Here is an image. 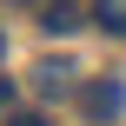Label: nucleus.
Returning <instances> with one entry per match:
<instances>
[{"instance_id":"nucleus-6","label":"nucleus","mask_w":126,"mask_h":126,"mask_svg":"<svg viewBox=\"0 0 126 126\" xmlns=\"http://www.w3.org/2000/svg\"><path fill=\"white\" fill-rule=\"evenodd\" d=\"M0 60H7V33H0Z\"/></svg>"},{"instance_id":"nucleus-1","label":"nucleus","mask_w":126,"mask_h":126,"mask_svg":"<svg viewBox=\"0 0 126 126\" xmlns=\"http://www.w3.org/2000/svg\"><path fill=\"white\" fill-rule=\"evenodd\" d=\"M80 106H86L93 120H113V113L126 106V86H120V80H93V86L80 93Z\"/></svg>"},{"instance_id":"nucleus-7","label":"nucleus","mask_w":126,"mask_h":126,"mask_svg":"<svg viewBox=\"0 0 126 126\" xmlns=\"http://www.w3.org/2000/svg\"><path fill=\"white\" fill-rule=\"evenodd\" d=\"M0 106H7V86H0Z\"/></svg>"},{"instance_id":"nucleus-3","label":"nucleus","mask_w":126,"mask_h":126,"mask_svg":"<svg viewBox=\"0 0 126 126\" xmlns=\"http://www.w3.org/2000/svg\"><path fill=\"white\" fill-rule=\"evenodd\" d=\"M40 27H47V33H73V27H80V7H73V0H47Z\"/></svg>"},{"instance_id":"nucleus-4","label":"nucleus","mask_w":126,"mask_h":126,"mask_svg":"<svg viewBox=\"0 0 126 126\" xmlns=\"http://www.w3.org/2000/svg\"><path fill=\"white\" fill-rule=\"evenodd\" d=\"M93 20H100L113 40H126V0H100V7H93Z\"/></svg>"},{"instance_id":"nucleus-5","label":"nucleus","mask_w":126,"mask_h":126,"mask_svg":"<svg viewBox=\"0 0 126 126\" xmlns=\"http://www.w3.org/2000/svg\"><path fill=\"white\" fill-rule=\"evenodd\" d=\"M7 126H47V120H40V113H13Z\"/></svg>"},{"instance_id":"nucleus-2","label":"nucleus","mask_w":126,"mask_h":126,"mask_svg":"<svg viewBox=\"0 0 126 126\" xmlns=\"http://www.w3.org/2000/svg\"><path fill=\"white\" fill-rule=\"evenodd\" d=\"M33 86H40L47 100H60V93H73V66H66V60H40V66H33Z\"/></svg>"}]
</instances>
